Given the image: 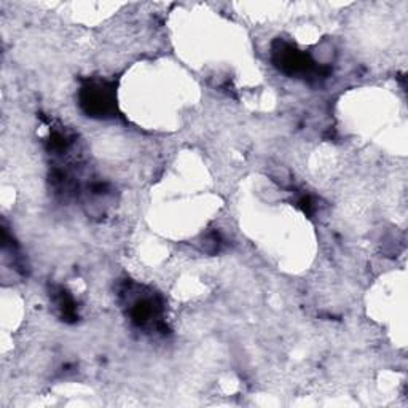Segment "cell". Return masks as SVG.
I'll use <instances>...</instances> for the list:
<instances>
[{
	"mask_svg": "<svg viewBox=\"0 0 408 408\" xmlns=\"http://www.w3.org/2000/svg\"><path fill=\"white\" fill-rule=\"evenodd\" d=\"M83 104H87L88 110H92L93 114L103 115V114H107V110L110 109L112 98H110L107 89L100 87H93V88H88L87 98L83 99Z\"/></svg>",
	"mask_w": 408,
	"mask_h": 408,
	"instance_id": "obj_1",
	"label": "cell"
}]
</instances>
